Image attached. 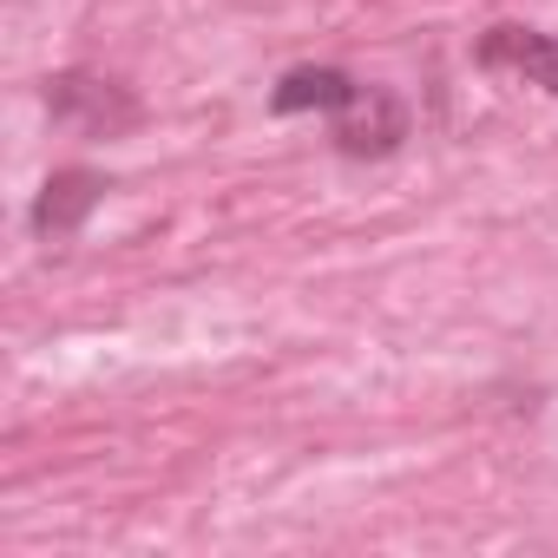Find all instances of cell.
I'll list each match as a JSON object with an SVG mask.
<instances>
[{"instance_id":"obj_4","label":"cell","mask_w":558,"mask_h":558,"mask_svg":"<svg viewBox=\"0 0 558 558\" xmlns=\"http://www.w3.org/2000/svg\"><path fill=\"white\" fill-rule=\"evenodd\" d=\"M106 191H112V184H106L99 171H86V165L53 171V178L40 184V197H34V236H40V243L73 236V230L99 210V197H106Z\"/></svg>"},{"instance_id":"obj_2","label":"cell","mask_w":558,"mask_h":558,"mask_svg":"<svg viewBox=\"0 0 558 558\" xmlns=\"http://www.w3.org/2000/svg\"><path fill=\"white\" fill-rule=\"evenodd\" d=\"M329 125H336V151L342 158H388L408 138V106L388 86H362Z\"/></svg>"},{"instance_id":"obj_1","label":"cell","mask_w":558,"mask_h":558,"mask_svg":"<svg viewBox=\"0 0 558 558\" xmlns=\"http://www.w3.org/2000/svg\"><path fill=\"white\" fill-rule=\"evenodd\" d=\"M47 112H53V125L80 132V138H125L145 119L138 99H132V86H119L106 73H86V66L47 80Z\"/></svg>"},{"instance_id":"obj_3","label":"cell","mask_w":558,"mask_h":558,"mask_svg":"<svg viewBox=\"0 0 558 558\" xmlns=\"http://www.w3.org/2000/svg\"><path fill=\"white\" fill-rule=\"evenodd\" d=\"M473 60H480L486 73H512V80H525V86H538V93L558 99V40H551V34H532V27H493V34H480Z\"/></svg>"},{"instance_id":"obj_5","label":"cell","mask_w":558,"mask_h":558,"mask_svg":"<svg viewBox=\"0 0 558 558\" xmlns=\"http://www.w3.org/2000/svg\"><path fill=\"white\" fill-rule=\"evenodd\" d=\"M362 93V80L355 73H342V66H296V73H283L276 80V93H269V112H342L349 99Z\"/></svg>"}]
</instances>
